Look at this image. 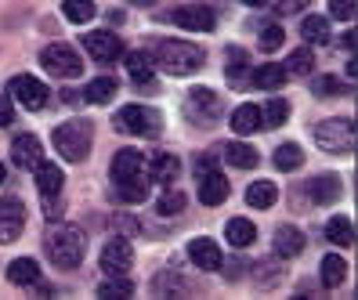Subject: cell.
I'll return each mask as SVG.
<instances>
[{"mask_svg":"<svg viewBox=\"0 0 358 300\" xmlns=\"http://www.w3.org/2000/svg\"><path fill=\"white\" fill-rule=\"evenodd\" d=\"M134 268V250H131V243L127 239H109L101 246V271L105 275H127Z\"/></svg>","mask_w":358,"mask_h":300,"instance_id":"11","label":"cell"},{"mask_svg":"<svg viewBox=\"0 0 358 300\" xmlns=\"http://www.w3.org/2000/svg\"><path fill=\"white\" fill-rule=\"evenodd\" d=\"M116 91H120V83H116L113 76H98V80H91V83H87L83 98L94 101V105H109V101L116 98Z\"/></svg>","mask_w":358,"mask_h":300,"instance_id":"30","label":"cell"},{"mask_svg":"<svg viewBox=\"0 0 358 300\" xmlns=\"http://www.w3.org/2000/svg\"><path fill=\"white\" fill-rule=\"evenodd\" d=\"M344 278H348L344 257H341V253H326V257H322V286H326V290H336Z\"/></svg>","mask_w":358,"mask_h":300,"instance_id":"29","label":"cell"},{"mask_svg":"<svg viewBox=\"0 0 358 300\" xmlns=\"http://www.w3.org/2000/svg\"><path fill=\"white\" fill-rule=\"evenodd\" d=\"M279 199V188L271 185V181H254L246 188V203L250 206H257V210H268V206H275Z\"/></svg>","mask_w":358,"mask_h":300,"instance_id":"32","label":"cell"},{"mask_svg":"<svg viewBox=\"0 0 358 300\" xmlns=\"http://www.w3.org/2000/svg\"><path fill=\"white\" fill-rule=\"evenodd\" d=\"M91 138H94V127L87 120H66V123L55 127L51 141H55L58 156L66 163H83L91 156Z\"/></svg>","mask_w":358,"mask_h":300,"instance_id":"3","label":"cell"},{"mask_svg":"<svg viewBox=\"0 0 358 300\" xmlns=\"http://www.w3.org/2000/svg\"><path fill=\"white\" fill-rule=\"evenodd\" d=\"M286 76H289V73H286L282 66H275V62L250 69V83H257V87H264V91H279L282 83H286Z\"/></svg>","mask_w":358,"mask_h":300,"instance_id":"27","label":"cell"},{"mask_svg":"<svg viewBox=\"0 0 358 300\" xmlns=\"http://www.w3.org/2000/svg\"><path fill=\"white\" fill-rule=\"evenodd\" d=\"M113 224H116V231H123V235L138 231V221H134V217H113Z\"/></svg>","mask_w":358,"mask_h":300,"instance_id":"46","label":"cell"},{"mask_svg":"<svg viewBox=\"0 0 358 300\" xmlns=\"http://www.w3.org/2000/svg\"><path fill=\"white\" fill-rule=\"evenodd\" d=\"M329 15L336 22H351L355 18V0H329Z\"/></svg>","mask_w":358,"mask_h":300,"instance_id":"43","label":"cell"},{"mask_svg":"<svg viewBox=\"0 0 358 300\" xmlns=\"http://www.w3.org/2000/svg\"><path fill=\"white\" fill-rule=\"evenodd\" d=\"M11 120H15V109H11V101L0 94V127H8Z\"/></svg>","mask_w":358,"mask_h":300,"instance_id":"45","label":"cell"},{"mask_svg":"<svg viewBox=\"0 0 358 300\" xmlns=\"http://www.w3.org/2000/svg\"><path fill=\"white\" fill-rule=\"evenodd\" d=\"M152 58H149V51H131L127 55V73L134 76V83H141L145 91H152Z\"/></svg>","mask_w":358,"mask_h":300,"instance_id":"26","label":"cell"},{"mask_svg":"<svg viewBox=\"0 0 358 300\" xmlns=\"http://www.w3.org/2000/svg\"><path fill=\"white\" fill-rule=\"evenodd\" d=\"M62 15H66L69 22H91V18H94V4H91V0H66V4H62Z\"/></svg>","mask_w":358,"mask_h":300,"instance_id":"37","label":"cell"},{"mask_svg":"<svg viewBox=\"0 0 358 300\" xmlns=\"http://www.w3.org/2000/svg\"><path fill=\"white\" fill-rule=\"evenodd\" d=\"M275 166L282 170V174H293V170H301L304 166V148L301 145H293V141H286V145H279L275 148Z\"/></svg>","mask_w":358,"mask_h":300,"instance_id":"31","label":"cell"},{"mask_svg":"<svg viewBox=\"0 0 358 300\" xmlns=\"http://www.w3.org/2000/svg\"><path fill=\"white\" fill-rule=\"evenodd\" d=\"M113 196H116V203H123V206H138V203L149 199V178H138V181H120Z\"/></svg>","mask_w":358,"mask_h":300,"instance_id":"28","label":"cell"},{"mask_svg":"<svg viewBox=\"0 0 358 300\" xmlns=\"http://www.w3.org/2000/svg\"><path fill=\"white\" fill-rule=\"evenodd\" d=\"M26 228V206L18 196L0 199V243H15Z\"/></svg>","mask_w":358,"mask_h":300,"instance_id":"10","label":"cell"},{"mask_svg":"<svg viewBox=\"0 0 358 300\" xmlns=\"http://www.w3.org/2000/svg\"><path fill=\"white\" fill-rule=\"evenodd\" d=\"M261 127V105H239L236 113H231V131H236L239 138H246V134H254Z\"/></svg>","mask_w":358,"mask_h":300,"instance_id":"25","label":"cell"},{"mask_svg":"<svg viewBox=\"0 0 358 300\" xmlns=\"http://www.w3.org/2000/svg\"><path fill=\"white\" fill-rule=\"evenodd\" d=\"M62 185H66L62 170H58L55 163H44V159H40V163H36V188H40V196H44V199L62 196Z\"/></svg>","mask_w":358,"mask_h":300,"instance_id":"20","label":"cell"},{"mask_svg":"<svg viewBox=\"0 0 358 300\" xmlns=\"http://www.w3.org/2000/svg\"><path fill=\"white\" fill-rule=\"evenodd\" d=\"M8 283L11 286H36L40 283V264L33 257H18V261L8 264Z\"/></svg>","mask_w":358,"mask_h":300,"instance_id":"23","label":"cell"},{"mask_svg":"<svg viewBox=\"0 0 358 300\" xmlns=\"http://www.w3.org/2000/svg\"><path fill=\"white\" fill-rule=\"evenodd\" d=\"M185 120L192 127H214L221 120V98L206 87H192L185 94Z\"/></svg>","mask_w":358,"mask_h":300,"instance_id":"7","label":"cell"},{"mask_svg":"<svg viewBox=\"0 0 358 300\" xmlns=\"http://www.w3.org/2000/svg\"><path fill=\"white\" fill-rule=\"evenodd\" d=\"M311 4V0H275V15H297Z\"/></svg>","mask_w":358,"mask_h":300,"instance_id":"44","label":"cell"},{"mask_svg":"<svg viewBox=\"0 0 358 300\" xmlns=\"http://www.w3.org/2000/svg\"><path fill=\"white\" fill-rule=\"evenodd\" d=\"M286 73H293V76H308L311 69H315V55L304 48V51H293L289 55V62H286V66H282Z\"/></svg>","mask_w":358,"mask_h":300,"instance_id":"39","label":"cell"},{"mask_svg":"<svg viewBox=\"0 0 358 300\" xmlns=\"http://www.w3.org/2000/svg\"><path fill=\"white\" fill-rule=\"evenodd\" d=\"M199 199L203 206H221L228 199V181L221 178V170H199Z\"/></svg>","mask_w":358,"mask_h":300,"instance_id":"18","label":"cell"},{"mask_svg":"<svg viewBox=\"0 0 358 300\" xmlns=\"http://www.w3.org/2000/svg\"><path fill=\"white\" fill-rule=\"evenodd\" d=\"M149 58H152L156 69L171 73V76H192L196 69H203V62H206L203 48L188 44V40H156Z\"/></svg>","mask_w":358,"mask_h":300,"instance_id":"2","label":"cell"},{"mask_svg":"<svg viewBox=\"0 0 358 300\" xmlns=\"http://www.w3.org/2000/svg\"><path fill=\"white\" fill-rule=\"evenodd\" d=\"M228 87L231 91L250 87V62H246L243 48H228Z\"/></svg>","mask_w":358,"mask_h":300,"instance_id":"21","label":"cell"},{"mask_svg":"<svg viewBox=\"0 0 358 300\" xmlns=\"http://www.w3.org/2000/svg\"><path fill=\"white\" fill-rule=\"evenodd\" d=\"M98 297H105V300H127V297H134V283H127V275H113L109 283L98 286Z\"/></svg>","mask_w":358,"mask_h":300,"instance_id":"36","label":"cell"},{"mask_svg":"<svg viewBox=\"0 0 358 300\" xmlns=\"http://www.w3.org/2000/svg\"><path fill=\"white\" fill-rule=\"evenodd\" d=\"M326 239H329L333 246H341V250L355 246V228H351V217H333V221H326Z\"/></svg>","mask_w":358,"mask_h":300,"instance_id":"33","label":"cell"},{"mask_svg":"<svg viewBox=\"0 0 358 300\" xmlns=\"http://www.w3.org/2000/svg\"><path fill=\"white\" fill-rule=\"evenodd\" d=\"M156 210L163 213V217H171V213H181V210H185V192H178V188H166L163 196L156 199Z\"/></svg>","mask_w":358,"mask_h":300,"instance_id":"38","label":"cell"},{"mask_svg":"<svg viewBox=\"0 0 358 300\" xmlns=\"http://www.w3.org/2000/svg\"><path fill=\"white\" fill-rule=\"evenodd\" d=\"M289 120V101L286 98H271L268 105H261V127H282Z\"/></svg>","mask_w":358,"mask_h":300,"instance_id":"35","label":"cell"},{"mask_svg":"<svg viewBox=\"0 0 358 300\" xmlns=\"http://www.w3.org/2000/svg\"><path fill=\"white\" fill-rule=\"evenodd\" d=\"M224 239L236 250H246V246H254V239H257V224L246 221V217H231L224 224Z\"/></svg>","mask_w":358,"mask_h":300,"instance_id":"22","label":"cell"},{"mask_svg":"<svg viewBox=\"0 0 358 300\" xmlns=\"http://www.w3.org/2000/svg\"><path fill=\"white\" fill-rule=\"evenodd\" d=\"M44 250H48V261L62 271H73L80 268L83 253H87V235L76 224H51L44 231Z\"/></svg>","mask_w":358,"mask_h":300,"instance_id":"1","label":"cell"},{"mask_svg":"<svg viewBox=\"0 0 358 300\" xmlns=\"http://www.w3.org/2000/svg\"><path fill=\"white\" fill-rule=\"evenodd\" d=\"M271 250H275L279 261H293V257L304 253V231L297 224H279L275 239H271Z\"/></svg>","mask_w":358,"mask_h":300,"instance_id":"15","label":"cell"},{"mask_svg":"<svg viewBox=\"0 0 358 300\" xmlns=\"http://www.w3.org/2000/svg\"><path fill=\"white\" fill-rule=\"evenodd\" d=\"M4 178H8V170H4V163H0V185H4Z\"/></svg>","mask_w":358,"mask_h":300,"instance_id":"49","label":"cell"},{"mask_svg":"<svg viewBox=\"0 0 358 300\" xmlns=\"http://www.w3.org/2000/svg\"><path fill=\"white\" fill-rule=\"evenodd\" d=\"M341 48H344V51H351V48H355V33H351V29L341 36Z\"/></svg>","mask_w":358,"mask_h":300,"instance_id":"47","label":"cell"},{"mask_svg":"<svg viewBox=\"0 0 358 300\" xmlns=\"http://www.w3.org/2000/svg\"><path fill=\"white\" fill-rule=\"evenodd\" d=\"M344 91H348V83H341L336 76H319V80H315V94H319V98H336Z\"/></svg>","mask_w":358,"mask_h":300,"instance_id":"42","label":"cell"},{"mask_svg":"<svg viewBox=\"0 0 358 300\" xmlns=\"http://www.w3.org/2000/svg\"><path fill=\"white\" fill-rule=\"evenodd\" d=\"M83 51H87L94 62H101V66H109V62L123 58V40H120L116 33L98 29V33H87V36H83Z\"/></svg>","mask_w":358,"mask_h":300,"instance_id":"12","label":"cell"},{"mask_svg":"<svg viewBox=\"0 0 358 300\" xmlns=\"http://www.w3.org/2000/svg\"><path fill=\"white\" fill-rule=\"evenodd\" d=\"M301 36H304V44H326L329 40V22L322 15H308L301 22Z\"/></svg>","mask_w":358,"mask_h":300,"instance_id":"34","label":"cell"},{"mask_svg":"<svg viewBox=\"0 0 358 300\" xmlns=\"http://www.w3.org/2000/svg\"><path fill=\"white\" fill-rule=\"evenodd\" d=\"M224 159L228 166H236V170H250V166H257V148L254 145H246V141H228L224 145Z\"/></svg>","mask_w":358,"mask_h":300,"instance_id":"24","label":"cell"},{"mask_svg":"<svg viewBox=\"0 0 358 300\" xmlns=\"http://www.w3.org/2000/svg\"><path fill=\"white\" fill-rule=\"evenodd\" d=\"M40 66L58 80H76L83 73V58L69 44H48L44 51H40Z\"/></svg>","mask_w":358,"mask_h":300,"instance_id":"6","label":"cell"},{"mask_svg":"<svg viewBox=\"0 0 358 300\" xmlns=\"http://www.w3.org/2000/svg\"><path fill=\"white\" fill-rule=\"evenodd\" d=\"M152 293L159 297V293H188V286H181V278L174 275V271H159L156 278H152Z\"/></svg>","mask_w":358,"mask_h":300,"instance_id":"40","label":"cell"},{"mask_svg":"<svg viewBox=\"0 0 358 300\" xmlns=\"http://www.w3.org/2000/svg\"><path fill=\"white\" fill-rule=\"evenodd\" d=\"M145 174L156 185H171L181 174V159L174 152H152V156H145Z\"/></svg>","mask_w":358,"mask_h":300,"instance_id":"16","label":"cell"},{"mask_svg":"<svg viewBox=\"0 0 358 300\" xmlns=\"http://www.w3.org/2000/svg\"><path fill=\"white\" fill-rule=\"evenodd\" d=\"M315 145L329 156H344L355 148V123L348 116H333L315 127Z\"/></svg>","mask_w":358,"mask_h":300,"instance_id":"4","label":"cell"},{"mask_svg":"<svg viewBox=\"0 0 358 300\" xmlns=\"http://www.w3.org/2000/svg\"><path fill=\"white\" fill-rule=\"evenodd\" d=\"M308 196L319 203V206H329L341 199V178L336 174H319V178H311L308 181Z\"/></svg>","mask_w":358,"mask_h":300,"instance_id":"19","label":"cell"},{"mask_svg":"<svg viewBox=\"0 0 358 300\" xmlns=\"http://www.w3.org/2000/svg\"><path fill=\"white\" fill-rule=\"evenodd\" d=\"M246 8H261V4H268V0H243Z\"/></svg>","mask_w":358,"mask_h":300,"instance_id":"48","label":"cell"},{"mask_svg":"<svg viewBox=\"0 0 358 300\" xmlns=\"http://www.w3.org/2000/svg\"><path fill=\"white\" fill-rule=\"evenodd\" d=\"M138 178H149L145 174V152H138V148H120L113 156V185L138 181Z\"/></svg>","mask_w":358,"mask_h":300,"instance_id":"13","label":"cell"},{"mask_svg":"<svg viewBox=\"0 0 358 300\" xmlns=\"http://www.w3.org/2000/svg\"><path fill=\"white\" fill-rule=\"evenodd\" d=\"M116 127L134 138H156L163 131V116L156 109H149V105H127V109H120Z\"/></svg>","mask_w":358,"mask_h":300,"instance_id":"5","label":"cell"},{"mask_svg":"<svg viewBox=\"0 0 358 300\" xmlns=\"http://www.w3.org/2000/svg\"><path fill=\"white\" fill-rule=\"evenodd\" d=\"M11 98L22 105V109L40 113L48 105V87H44V80H36L29 73H18V76H11Z\"/></svg>","mask_w":358,"mask_h":300,"instance_id":"8","label":"cell"},{"mask_svg":"<svg viewBox=\"0 0 358 300\" xmlns=\"http://www.w3.org/2000/svg\"><path fill=\"white\" fill-rule=\"evenodd\" d=\"M282 40H286L282 26H279V22H268V26L261 29V51H279Z\"/></svg>","mask_w":358,"mask_h":300,"instance_id":"41","label":"cell"},{"mask_svg":"<svg viewBox=\"0 0 358 300\" xmlns=\"http://www.w3.org/2000/svg\"><path fill=\"white\" fill-rule=\"evenodd\" d=\"M188 257H192V264L203 268V271H217L224 264V253L214 239H206V235H199V239L188 243Z\"/></svg>","mask_w":358,"mask_h":300,"instance_id":"17","label":"cell"},{"mask_svg":"<svg viewBox=\"0 0 358 300\" xmlns=\"http://www.w3.org/2000/svg\"><path fill=\"white\" fill-rule=\"evenodd\" d=\"M171 22L181 26V29H192V33H210L217 22V15L206 4H181V8L171 11Z\"/></svg>","mask_w":358,"mask_h":300,"instance_id":"9","label":"cell"},{"mask_svg":"<svg viewBox=\"0 0 358 300\" xmlns=\"http://www.w3.org/2000/svg\"><path fill=\"white\" fill-rule=\"evenodd\" d=\"M44 159V145H40V138L36 134H18L15 141H11V163L15 166H22V170H36V163Z\"/></svg>","mask_w":358,"mask_h":300,"instance_id":"14","label":"cell"}]
</instances>
